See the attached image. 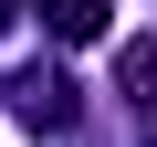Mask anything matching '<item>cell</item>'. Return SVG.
<instances>
[{
  "label": "cell",
  "instance_id": "obj_1",
  "mask_svg": "<svg viewBox=\"0 0 157 147\" xmlns=\"http://www.w3.org/2000/svg\"><path fill=\"white\" fill-rule=\"evenodd\" d=\"M11 116L32 137H73V126H84V84H73L63 63H21L11 74Z\"/></svg>",
  "mask_w": 157,
  "mask_h": 147
},
{
  "label": "cell",
  "instance_id": "obj_2",
  "mask_svg": "<svg viewBox=\"0 0 157 147\" xmlns=\"http://www.w3.org/2000/svg\"><path fill=\"white\" fill-rule=\"evenodd\" d=\"M42 32L52 42H105L115 32V0H42Z\"/></svg>",
  "mask_w": 157,
  "mask_h": 147
},
{
  "label": "cell",
  "instance_id": "obj_3",
  "mask_svg": "<svg viewBox=\"0 0 157 147\" xmlns=\"http://www.w3.org/2000/svg\"><path fill=\"white\" fill-rule=\"evenodd\" d=\"M115 95L157 116V42H126V53H115Z\"/></svg>",
  "mask_w": 157,
  "mask_h": 147
},
{
  "label": "cell",
  "instance_id": "obj_4",
  "mask_svg": "<svg viewBox=\"0 0 157 147\" xmlns=\"http://www.w3.org/2000/svg\"><path fill=\"white\" fill-rule=\"evenodd\" d=\"M11 21H21V0H0V32H11Z\"/></svg>",
  "mask_w": 157,
  "mask_h": 147
}]
</instances>
